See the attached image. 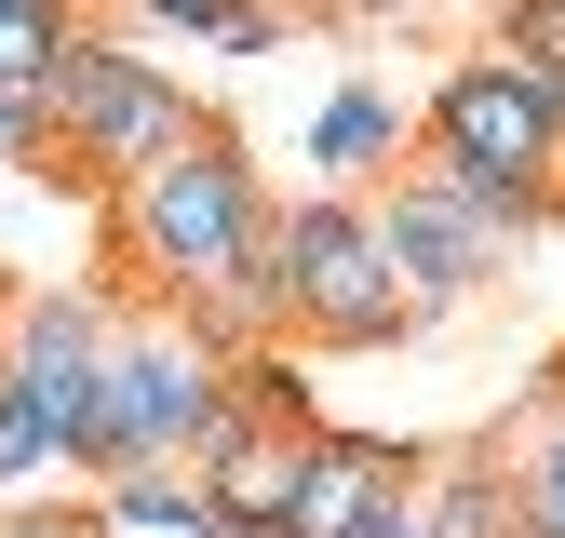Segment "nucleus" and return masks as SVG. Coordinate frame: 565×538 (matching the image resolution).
Returning a JSON list of instances; mask_svg holds the SVG:
<instances>
[{
    "instance_id": "3",
    "label": "nucleus",
    "mask_w": 565,
    "mask_h": 538,
    "mask_svg": "<svg viewBox=\"0 0 565 538\" xmlns=\"http://www.w3.org/2000/svg\"><path fill=\"white\" fill-rule=\"evenodd\" d=\"M41 121H54V162H41V189H82V202H108L121 175H149L162 149H189V134L216 121V108H202L162 54H135L121 28H82V54H67L54 82H41Z\"/></svg>"
},
{
    "instance_id": "7",
    "label": "nucleus",
    "mask_w": 565,
    "mask_h": 538,
    "mask_svg": "<svg viewBox=\"0 0 565 538\" xmlns=\"http://www.w3.org/2000/svg\"><path fill=\"white\" fill-rule=\"evenodd\" d=\"M377 229H391V283L417 297V323H431V310H471V297L539 243V216H512V202H484V189H458V175H431V162H404V175L377 189Z\"/></svg>"
},
{
    "instance_id": "16",
    "label": "nucleus",
    "mask_w": 565,
    "mask_h": 538,
    "mask_svg": "<svg viewBox=\"0 0 565 538\" xmlns=\"http://www.w3.org/2000/svg\"><path fill=\"white\" fill-rule=\"evenodd\" d=\"M0 538H108V525H95V485H82V498H14Z\"/></svg>"
},
{
    "instance_id": "13",
    "label": "nucleus",
    "mask_w": 565,
    "mask_h": 538,
    "mask_svg": "<svg viewBox=\"0 0 565 538\" xmlns=\"http://www.w3.org/2000/svg\"><path fill=\"white\" fill-rule=\"evenodd\" d=\"M95 525L108 538H216V498H202V471H108Z\"/></svg>"
},
{
    "instance_id": "11",
    "label": "nucleus",
    "mask_w": 565,
    "mask_h": 538,
    "mask_svg": "<svg viewBox=\"0 0 565 538\" xmlns=\"http://www.w3.org/2000/svg\"><path fill=\"white\" fill-rule=\"evenodd\" d=\"M404 538H512V485H499V431L431 444L404 485Z\"/></svg>"
},
{
    "instance_id": "19",
    "label": "nucleus",
    "mask_w": 565,
    "mask_h": 538,
    "mask_svg": "<svg viewBox=\"0 0 565 538\" xmlns=\"http://www.w3.org/2000/svg\"><path fill=\"white\" fill-rule=\"evenodd\" d=\"M0 418H14V351H0Z\"/></svg>"
},
{
    "instance_id": "10",
    "label": "nucleus",
    "mask_w": 565,
    "mask_h": 538,
    "mask_svg": "<svg viewBox=\"0 0 565 538\" xmlns=\"http://www.w3.org/2000/svg\"><path fill=\"white\" fill-rule=\"evenodd\" d=\"M189 471H202V498H216V538H282V498H297V431L230 418Z\"/></svg>"
},
{
    "instance_id": "8",
    "label": "nucleus",
    "mask_w": 565,
    "mask_h": 538,
    "mask_svg": "<svg viewBox=\"0 0 565 538\" xmlns=\"http://www.w3.org/2000/svg\"><path fill=\"white\" fill-rule=\"evenodd\" d=\"M431 444L391 431H310L297 444V498H282V538H404V485Z\"/></svg>"
},
{
    "instance_id": "15",
    "label": "nucleus",
    "mask_w": 565,
    "mask_h": 538,
    "mask_svg": "<svg viewBox=\"0 0 565 538\" xmlns=\"http://www.w3.org/2000/svg\"><path fill=\"white\" fill-rule=\"evenodd\" d=\"M108 14H121V41H135V28H149V41H216L243 0H108Z\"/></svg>"
},
{
    "instance_id": "6",
    "label": "nucleus",
    "mask_w": 565,
    "mask_h": 538,
    "mask_svg": "<svg viewBox=\"0 0 565 538\" xmlns=\"http://www.w3.org/2000/svg\"><path fill=\"white\" fill-rule=\"evenodd\" d=\"M121 283H28L0 297V351H14V418L54 431V458L95 485V404H108V336H121Z\"/></svg>"
},
{
    "instance_id": "21",
    "label": "nucleus",
    "mask_w": 565,
    "mask_h": 538,
    "mask_svg": "<svg viewBox=\"0 0 565 538\" xmlns=\"http://www.w3.org/2000/svg\"><path fill=\"white\" fill-rule=\"evenodd\" d=\"M0 14H28V0H0Z\"/></svg>"
},
{
    "instance_id": "5",
    "label": "nucleus",
    "mask_w": 565,
    "mask_h": 538,
    "mask_svg": "<svg viewBox=\"0 0 565 538\" xmlns=\"http://www.w3.org/2000/svg\"><path fill=\"white\" fill-rule=\"evenodd\" d=\"M230 431V351L189 310L135 297L108 336V404H95V485L108 471H189L202 444Z\"/></svg>"
},
{
    "instance_id": "4",
    "label": "nucleus",
    "mask_w": 565,
    "mask_h": 538,
    "mask_svg": "<svg viewBox=\"0 0 565 538\" xmlns=\"http://www.w3.org/2000/svg\"><path fill=\"white\" fill-rule=\"evenodd\" d=\"M417 162L539 216V229H565V95H539L499 54H445V82L417 95Z\"/></svg>"
},
{
    "instance_id": "9",
    "label": "nucleus",
    "mask_w": 565,
    "mask_h": 538,
    "mask_svg": "<svg viewBox=\"0 0 565 538\" xmlns=\"http://www.w3.org/2000/svg\"><path fill=\"white\" fill-rule=\"evenodd\" d=\"M417 162V108L391 95V82H337L323 108H310V189H391Z\"/></svg>"
},
{
    "instance_id": "12",
    "label": "nucleus",
    "mask_w": 565,
    "mask_h": 538,
    "mask_svg": "<svg viewBox=\"0 0 565 538\" xmlns=\"http://www.w3.org/2000/svg\"><path fill=\"white\" fill-rule=\"evenodd\" d=\"M499 485H512V538H565V390H539L499 431Z\"/></svg>"
},
{
    "instance_id": "1",
    "label": "nucleus",
    "mask_w": 565,
    "mask_h": 538,
    "mask_svg": "<svg viewBox=\"0 0 565 538\" xmlns=\"http://www.w3.org/2000/svg\"><path fill=\"white\" fill-rule=\"evenodd\" d=\"M108 283L121 297H149V310H189L202 336H216L243 310V269L269 243V175L230 121H202L189 149H162L149 175H121L108 202Z\"/></svg>"
},
{
    "instance_id": "14",
    "label": "nucleus",
    "mask_w": 565,
    "mask_h": 538,
    "mask_svg": "<svg viewBox=\"0 0 565 538\" xmlns=\"http://www.w3.org/2000/svg\"><path fill=\"white\" fill-rule=\"evenodd\" d=\"M471 54H499V67H525L539 95H565V0H484V41Z\"/></svg>"
},
{
    "instance_id": "17",
    "label": "nucleus",
    "mask_w": 565,
    "mask_h": 538,
    "mask_svg": "<svg viewBox=\"0 0 565 538\" xmlns=\"http://www.w3.org/2000/svg\"><path fill=\"white\" fill-rule=\"evenodd\" d=\"M0 162L41 189V162H54V121H41V95H0Z\"/></svg>"
},
{
    "instance_id": "20",
    "label": "nucleus",
    "mask_w": 565,
    "mask_h": 538,
    "mask_svg": "<svg viewBox=\"0 0 565 538\" xmlns=\"http://www.w3.org/2000/svg\"><path fill=\"white\" fill-rule=\"evenodd\" d=\"M539 390H565V351H552V377H539Z\"/></svg>"
},
{
    "instance_id": "18",
    "label": "nucleus",
    "mask_w": 565,
    "mask_h": 538,
    "mask_svg": "<svg viewBox=\"0 0 565 538\" xmlns=\"http://www.w3.org/2000/svg\"><path fill=\"white\" fill-rule=\"evenodd\" d=\"M297 14H323V28H377V14H417V0H297Z\"/></svg>"
},
{
    "instance_id": "2",
    "label": "nucleus",
    "mask_w": 565,
    "mask_h": 538,
    "mask_svg": "<svg viewBox=\"0 0 565 538\" xmlns=\"http://www.w3.org/2000/svg\"><path fill=\"white\" fill-rule=\"evenodd\" d=\"M282 336V351H391L417 336V297L391 283V229L364 189H297L269 202V243L243 269V310L216 323V351Z\"/></svg>"
}]
</instances>
